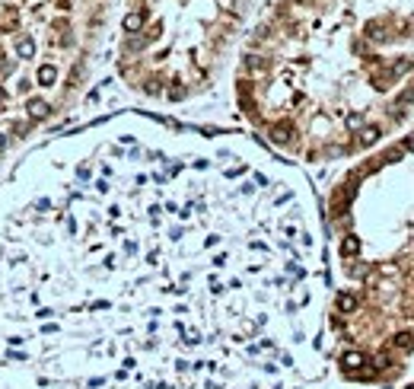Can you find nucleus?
<instances>
[{
    "label": "nucleus",
    "instance_id": "1",
    "mask_svg": "<svg viewBox=\"0 0 414 389\" xmlns=\"http://www.w3.org/2000/svg\"><path fill=\"white\" fill-rule=\"evenodd\" d=\"M0 220V389H312L328 252L306 179L121 115L48 147Z\"/></svg>",
    "mask_w": 414,
    "mask_h": 389
},
{
    "label": "nucleus",
    "instance_id": "2",
    "mask_svg": "<svg viewBox=\"0 0 414 389\" xmlns=\"http://www.w3.org/2000/svg\"><path fill=\"white\" fill-rule=\"evenodd\" d=\"M236 105L303 163H354L414 122V0H300L239 55Z\"/></svg>",
    "mask_w": 414,
    "mask_h": 389
},
{
    "label": "nucleus",
    "instance_id": "3",
    "mask_svg": "<svg viewBox=\"0 0 414 389\" xmlns=\"http://www.w3.org/2000/svg\"><path fill=\"white\" fill-rule=\"evenodd\" d=\"M392 389H414V364L408 367V373H405V377L398 380V383L392 386Z\"/></svg>",
    "mask_w": 414,
    "mask_h": 389
}]
</instances>
